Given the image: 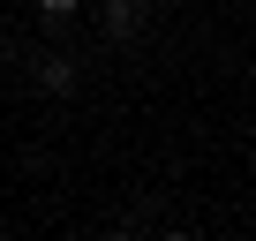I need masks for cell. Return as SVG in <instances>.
Wrapping results in <instances>:
<instances>
[{"label": "cell", "instance_id": "cell-2", "mask_svg": "<svg viewBox=\"0 0 256 241\" xmlns=\"http://www.w3.org/2000/svg\"><path fill=\"white\" fill-rule=\"evenodd\" d=\"M38 83H46V90H68V83H76V68H68V60H46V68H38Z\"/></svg>", "mask_w": 256, "mask_h": 241}, {"label": "cell", "instance_id": "cell-1", "mask_svg": "<svg viewBox=\"0 0 256 241\" xmlns=\"http://www.w3.org/2000/svg\"><path fill=\"white\" fill-rule=\"evenodd\" d=\"M144 23V0H106V38H128Z\"/></svg>", "mask_w": 256, "mask_h": 241}, {"label": "cell", "instance_id": "cell-3", "mask_svg": "<svg viewBox=\"0 0 256 241\" xmlns=\"http://www.w3.org/2000/svg\"><path fill=\"white\" fill-rule=\"evenodd\" d=\"M38 8H46V16H76V8H83V0H38Z\"/></svg>", "mask_w": 256, "mask_h": 241}]
</instances>
